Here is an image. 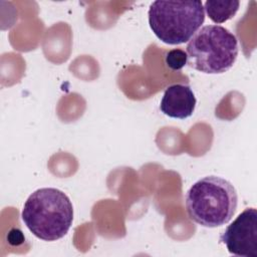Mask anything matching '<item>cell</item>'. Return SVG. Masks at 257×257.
I'll return each mask as SVG.
<instances>
[{"mask_svg": "<svg viewBox=\"0 0 257 257\" xmlns=\"http://www.w3.org/2000/svg\"><path fill=\"white\" fill-rule=\"evenodd\" d=\"M196 103L197 100L192 88L188 84L176 83L166 88L160 109L170 117L185 119L193 114Z\"/></svg>", "mask_w": 257, "mask_h": 257, "instance_id": "8992f818", "label": "cell"}, {"mask_svg": "<svg viewBox=\"0 0 257 257\" xmlns=\"http://www.w3.org/2000/svg\"><path fill=\"white\" fill-rule=\"evenodd\" d=\"M185 203L192 221L203 227L216 228L232 219L237 209L238 196L228 180L207 176L188 190Z\"/></svg>", "mask_w": 257, "mask_h": 257, "instance_id": "6da1fadb", "label": "cell"}, {"mask_svg": "<svg viewBox=\"0 0 257 257\" xmlns=\"http://www.w3.org/2000/svg\"><path fill=\"white\" fill-rule=\"evenodd\" d=\"M186 53L190 67L207 74L224 73L237 59L238 41L227 28L206 25L191 37Z\"/></svg>", "mask_w": 257, "mask_h": 257, "instance_id": "3957f363", "label": "cell"}, {"mask_svg": "<svg viewBox=\"0 0 257 257\" xmlns=\"http://www.w3.org/2000/svg\"><path fill=\"white\" fill-rule=\"evenodd\" d=\"M22 220L38 239L56 241L64 237L73 221V207L65 193L55 188H41L25 201Z\"/></svg>", "mask_w": 257, "mask_h": 257, "instance_id": "7a4b0ae2", "label": "cell"}, {"mask_svg": "<svg viewBox=\"0 0 257 257\" xmlns=\"http://www.w3.org/2000/svg\"><path fill=\"white\" fill-rule=\"evenodd\" d=\"M240 6V2L236 0L232 1H218L207 0L204 3V10L208 17L215 23L220 24L233 18L237 13Z\"/></svg>", "mask_w": 257, "mask_h": 257, "instance_id": "52a82bcc", "label": "cell"}, {"mask_svg": "<svg viewBox=\"0 0 257 257\" xmlns=\"http://www.w3.org/2000/svg\"><path fill=\"white\" fill-rule=\"evenodd\" d=\"M149 24L164 43H185L200 29L205 20L202 1H154L149 8Z\"/></svg>", "mask_w": 257, "mask_h": 257, "instance_id": "277c9868", "label": "cell"}, {"mask_svg": "<svg viewBox=\"0 0 257 257\" xmlns=\"http://www.w3.org/2000/svg\"><path fill=\"white\" fill-rule=\"evenodd\" d=\"M188 61V56L186 51L183 49H172L166 54V64L172 70L182 69Z\"/></svg>", "mask_w": 257, "mask_h": 257, "instance_id": "ba28073f", "label": "cell"}, {"mask_svg": "<svg viewBox=\"0 0 257 257\" xmlns=\"http://www.w3.org/2000/svg\"><path fill=\"white\" fill-rule=\"evenodd\" d=\"M220 242L236 256L257 257V210L247 208L227 226Z\"/></svg>", "mask_w": 257, "mask_h": 257, "instance_id": "5b68a950", "label": "cell"}]
</instances>
